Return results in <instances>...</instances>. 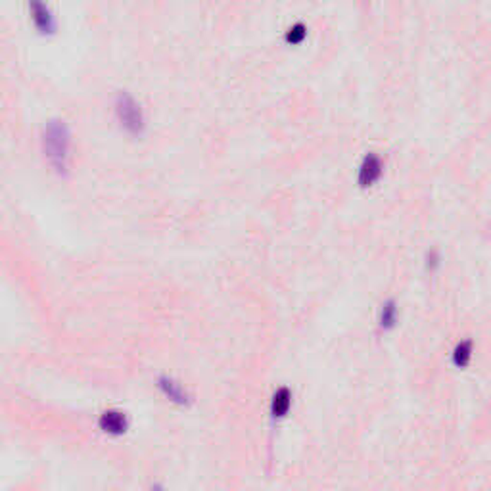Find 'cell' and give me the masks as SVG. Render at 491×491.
Masks as SVG:
<instances>
[{"instance_id":"3","label":"cell","mask_w":491,"mask_h":491,"mask_svg":"<svg viewBox=\"0 0 491 491\" xmlns=\"http://www.w3.org/2000/svg\"><path fill=\"white\" fill-rule=\"evenodd\" d=\"M25 14L37 35L54 37L58 33V15L48 0H25Z\"/></svg>"},{"instance_id":"1","label":"cell","mask_w":491,"mask_h":491,"mask_svg":"<svg viewBox=\"0 0 491 491\" xmlns=\"http://www.w3.org/2000/svg\"><path fill=\"white\" fill-rule=\"evenodd\" d=\"M41 154L58 177L65 178L72 173L73 164V133L64 119H48L41 131Z\"/></svg>"},{"instance_id":"6","label":"cell","mask_w":491,"mask_h":491,"mask_svg":"<svg viewBox=\"0 0 491 491\" xmlns=\"http://www.w3.org/2000/svg\"><path fill=\"white\" fill-rule=\"evenodd\" d=\"M129 419L122 411H106L100 417V430L110 436H122L127 432Z\"/></svg>"},{"instance_id":"11","label":"cell","mask_w":491,"mask_h":491,"mask_svg":"<svg viewBox=\"0 0 491 491\" xmlns=\"http://www.w3.org/2000/svg\"><path fill=\"white\" fill-rule=\"evenodd\" d=\"M440 265H442V257H440V254H438L436 249H432L426 256V267L430 270H436Z\"/></svg>"},{"instance_id":"9","label":"cell","mask_w":491,"mask_h":491,"mask_svg":"<svg viewBox=\"0 0 491 491\" xmlns=\"http://www.w3.org/2000/svg\"><path fill=\"white\" fill-rule=\"evenodd\" d=\"M470 361H472V342L463 340V342L457 343L455 349H453V363L459 369H464V367H469Z\"/></svg>"},{"instance_id":"10","label":"cell","mask_w":491,"mask_h":491,"mask_svg":"<svg viewBox=\"0 0 491 491\" xmlns=\"http://www.w3.org/2000/svg\"><path fill=\"white\" fill-rule=\"evenodd\" d=\"M307 39V27L303 23H294L292 27L286 31V43L288 44H301Z\"/></svg>"},{"instance_id":"5","label":"cell","mask_w":491,"mask_h":491,"mask_svg":"<svg viewBox=\"0 0 491 491\" xmlns=\"http://www.w3.org/2000/svg\"><path fill=\"white\" fill-rule=\"evenodd\" d=\"M157 388H159V392L167 398V401H171L175 405L188 407L192 403V395H190L185 386L181 384V382H177L175 378L162 377L157 380Z\"/></svg>"},{"instance_id":"8","label":"cell","mask_w":491,"mask_h":491,"mask_svg":"<svg viewBox=\"0 0 491 491\" xmlns=\"http://www.w3.org/2000/svg\"><path fill=\"white\" fill-rule=\"evenodd\" d=\"M399 320V307L395 303V299H386L384 303L380 306L378 311V327L382 330H392L398 327Z\"/></svg>"},{"instance_id":"4","label":"cell","mask_w":491,"mask_h":491,"mask_svg":"<svg viewBox=\"0 0 491 491\" xmlns=\"http://www.w3.org/2000/svg\"><path fill=\"white\" fill-rule=\"evenodd\" d=\"M384 175V162L382 157L370 152L363 157V162L359 165V173H357V183L361 188H370L374 186Z\"/></svg>"},{"instance_id":"7","label":"cell","mask_w":491,"mask_h":491,"mask_svg":"<svg viewBox=\"0 0 491 491\" xmlns=\"http://www.w3.org/2000/svg\"><path fill=\"white\" fill-rule=\"evenodd\" d=\"M290 407H292V392L286 386H282V388H278L273 399H270V417L273 419H284L288 411H290Z\"/></svg>"},{"instance_id":"2","label":"cell","mask_w":491,"mask_h":491,"mask_svg":"<svg viewBox=\"0 0 491 491\" xmlns=\"http://www.w3.org/2000/svg\"><path fill=\"white\" fill-rule=\"evenodd\" d=\"M115 122L123 133L133 138H140L146 133L148 122L144 114L143 104L127 91H119L114 100Z\"/></svg>"}]
</instances>
